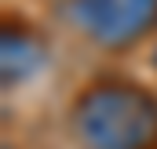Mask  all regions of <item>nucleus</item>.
<instances>
[{
  "label": "nucleus",
  "mask_w": 157,
  "mask_h": 149,
  "mask_svg": "<svg viewBox=\"0 0 157 149\" xmlns=\"http://www.w3.org/2000/svg\"><path fill=\"white\" fill-rule=\"evenodd\" d=\"M84 149H157V95L132 80H95L70 109Z\"/></svg>",
  "instance_id": "nucleus-1"
},
{
  "label": "nucleus",
  "mask_w": 157,
  "mask_h": 149,
  "mask_svg": "<svg viewBox=\"0 0 157 149\" xmlns=\"http://www.w3.org/2000/svg\"><path fill=\"white\" fill-rule=\"evenodd\" d=\"M73 22L99 47H128L157 22V0H73Z\"/></svg>",
  "instance_id": "nucleus-2"
},
{
  "label": "nucleus",
  "mask_w": 157,
  "mask_h": 149,
  "mask_svg": "<svg viewBox=\"0 0 157 149\" xmlns=\"http://www.w3.org/2000/svg\"><path fill=\"white\" fill-rule=\"evenodd\" d=\"M40 66H44V44L29 29L7 22L4 33H0V76H4V87H15V84L29 80Z\"/></svg>",
  "instance_id": "nucleus-3"
},
{
  "label": "nucleus",
  "mask_w": 157,
  "mask_h": 149,
  "mask_svg": "<svg viewBox=\"0 0 157 149\" xmlns=\"http://www.w3.org/2000/svg\"><path fill=\"white\" fill-rule=\"evenodd\" d=\"M154 66H157V51H154Z\"/></svg>",
  "instance_id": "nucleus-4"
}]
</instances>
